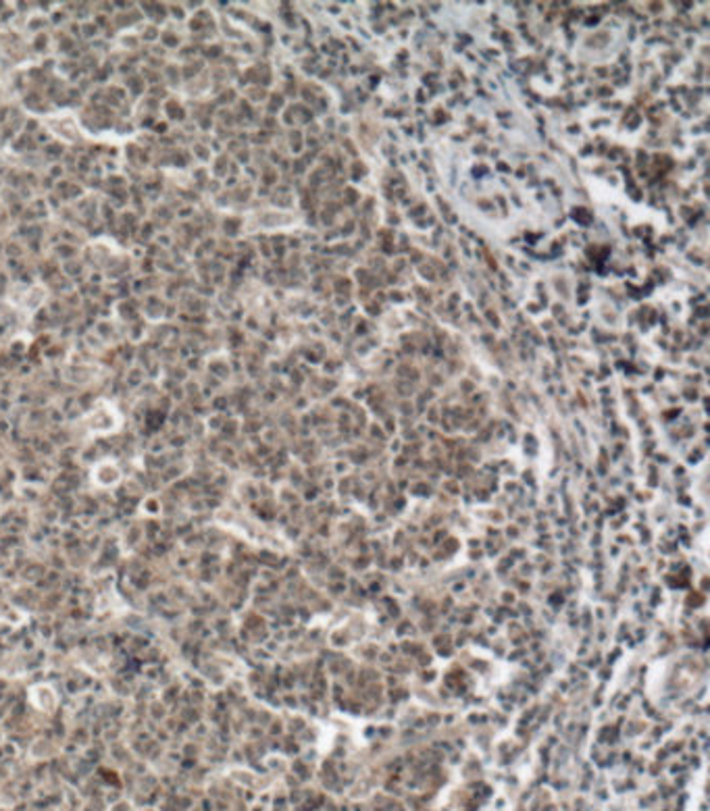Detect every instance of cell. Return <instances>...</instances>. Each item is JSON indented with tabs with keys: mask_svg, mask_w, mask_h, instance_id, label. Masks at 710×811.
Wrapping results in <instances>:
<instances>
[{
	"mask_svg": "<svg viewBox=\"0 0 710 811\" xmlns=\"http://www.w3.org/2000/svg\"><path fill=\"white\" fill-rule=\"evenodd\" d=\"M30 699H32L34 705H36L38 709H42V711H52V709L56 707V701H58L54 689L48 687V685H36V687H32Z\"/></svg>",
	"mask_w": 710,
	"mask_h": 811,
	"instance_id": "7a4b0ae2",
	"label": "cell"
},
{
	"mask_svg": "<svg viewBox=\"0 0 710 811\" xmlns=\"http://www.w3.org/2000/svg\"><path fill=\"white\" fill-rule=\"evenodd\" d=\"M92 475H94V483L100 485V487H113V485H117V483L121 481V470H119L111 460L100 462V464L94 468Z\"/></svg>",
	"mask_w": 710,
	"mask_h": 811,
	"instance_id": "3957f363",
	"label": "cell"
},
{
	"mask_svg": "<svg viewBox=\"0 0 710 811\" xmlns=\"http://www.w3.org/2000/svg\"><path fill=\"white\" fill-rule=\"evenodd\" d=\"M86 424L90 435H109L121 429V414L109 402H100V410L96 406L86 416Z\"/></svg>",
	"mask_w": 710,
	"mask_h": 811,
	"instance_id": "6da1fadb",
	"label": "cell"
}]
</instances>
